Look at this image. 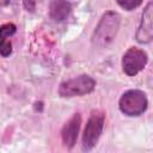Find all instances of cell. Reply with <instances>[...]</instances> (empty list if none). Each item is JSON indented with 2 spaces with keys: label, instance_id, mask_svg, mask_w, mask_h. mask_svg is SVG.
I'll return each mask as SVG.
<instances>
[{
  "label": "cell",
  "instance_id": "obj_1",
  "mask_svg": "<svg viewBox=\"0 0 153 153\" xmlns=\"http://www.w3.org/2000/svg\"><path fill=\"white\" fill-rule=\"evenodd\" d=\"M121 24V17L114 11L105 12L92 35V44L97 48H106L115 39Z\"/></svg>",
  "mask_w": 153,
  "mask_h": 153
},
{
  "label": "cell",
  "instance_id": "obj_4",
  "mask_svg": "<svg viewBox=\"0 0 153 153\" xmlns=\"http://www.w3.org/2000/svg\"><path fill=\"white\" fill-rule=\"evenodd\" d=\"M104 120H105V116L102 111L93 110L91 112V116H90V118L86 123V127L84 129L82 149L90 151L97 145V142L100 137V134L103 131Z\"/></svg>",
  "mask_w": 153,
  "mask_h": 153
},
{
  "label": "cell",
  "instance_id": "obj_3",
  "mask_svg": "<svg viewBox=\"0 0 153 153\" xmlns=\"http://www.w3.org/2000/svg\"><path fill=\"white\" fill-rule=\"evenodd\" d=\"M94 86H96V81L90 75L82 74L76 78L63 81L59 87V94L65 98L85 96L91 93L94 90Z\"/></svg>",
  "mask_w": 153,
  "mask_h": 153
},
{
  "label": "cell",
  "instance_id": "obj_9",
  "mask_svg": "<svg viewBox=\"0 0 153 153\" xmlns=\"http://www.w3.org/2000/svg\"><path fill=\"white\" fill-rule=\"evenodd\" d=\"M116 1L122 8L127 10V11H131V10L139 7L142 2V0H116Z\"/></svg>",
  "mask_w": 153,
  "mask_h": 153
},
{
  "label": "cell",
  "instance_id": "obj_11",
  "mask_svg": "<svg viewBox=\"0 0 153 153\" xmlns=\"http://www.w3.org/2000/svg\"><path fill=\"white\" fill-rule=\"evenodd\" d=\"M12 53V44L10 41H7L6 38H1V43H0V54L2 57L8 56Z\"/></svg>",
  "mask_w": 153,
  "mask_h": 153
},
{
  "label": "cell",
  "instance_id": "obj_10",
  "mask_svg": "<svg viewBox=\"0 0 153 153\" xmlns=\"http://www.w3.org/2000/svg\"><path fill=\"white\" fill-rule=\"evenodd\" d=\"M17 27L14 24L12 23H6L4 25H1L0 27V33H1V38H7L10 36H12L14 32H16Z\"/></svg>",
  "mask_w": 153,
  "mask_h": 153
},
{
  "label": "cell",
  "instance_id": "obj_8",
  "mask_svg": "<svg viewBox=\"0 0 153 153\" xmlns=\"http://www.w3.org/2000/svg\"><path fill=\"white\" fill-rule=\"evenodd\" d=\"M71 4L68 0H53L49 7V14L55 22H63L71 13Z\"/></svg>",
  "mask_w": 153,
  "mask_h": 153
},
{
  "label": "cell",
  "instance_id": "obj_2",
  "mask_svg": "<svg viewBox=\"0 0 153 153\" xmlns=\"http://www.w3.org/2000/svg\"><path fill=\"white\" fill-rule=\"evenodd\" d=\"M148 100L145 92L140 90H128L120 98V110L127 116H139L147 109Z\"/></svg>",
  "mask_w": 153,
  "mask_h": 153
},
{
  "label": "cell",
  "instance_id": "obj_5",
  "mask_svg": "<svg viewBox=\"0 0 153 153\" xmlns=\"http://www.w3.org/2000/svg\"><path fill=\"white\" fill-rule=\"evenodd\" d=\"M147 61H148V57L143 50L134 47L129 48L122 57L123 72L129 76H134L145 68Z\"/></svg>",
  "mask_w": 153,
  "mask_h": 153
},
{
  "label": "cell",
  "instance_id": "obj_7",
  "mask_svg": "<svg viewBox=\"0 0 153 153\" xmlns=\"http://www.w3.org/2000/svg\"><path fill=\"white\" fill-rule=\"evenodd\" d=\"M80 123H81V117L79 114H75L62 128L61 130V137L62 142L67 148H72L75 145L78 133L80 129Z\"/></svg>",
  "mask_w": 153,
  "mask_h": 153
},
{
  "label": "cell",
  "instance_id": "obj_12",
  "mask_svg": "<svg viewBox=\"0 0 153 153\" xmlns=\"http://www.w3.org/2000/svg\"><path fill=\"white\" fill-rule=\"evenodd\" d=\"M24 7L32 12L35 10V0H24Z\"/></svg>",
  "mask_w": 153,
  "mask_h": 153
},
{
  "label": "cell",
  "instance_id": "obj_6",
  "mask_svg": "<svg viewBox=\"0 0 153 153\" xmlns=\"http://www.w3.org/2000/svg\"><path fill=\"white\" fill-rule=\"evenodd\" d=\"M135 38L141 44H147L153 41V1H149L143 8Z\"/></svg>",
  "mask_w": 153,
  "mask_h": 153
}]
</instances>
